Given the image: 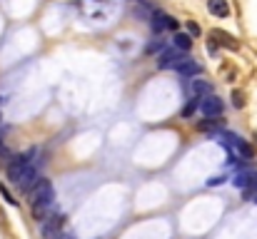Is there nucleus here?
Returning a JSON list of instances; mask_svg holds the SVG:
<instances>
[{
    "label": "nucleus",
    "mask_w": 257,
    "mask_h": 239,
    "mask_svg": "<svg viewBox=\"0 0 257 239\" xmlns=\"http://www.w3.org/2000/svg\"><path fill=\"white\" fill-rule=\"evenodd\" d=\"M30 204H33V214H35V219H45L48 217V207L55 202V189H53V182L50 179H40L30 192Z\"/></svg>",
    "instance_id": "obj_1"
},
{
    "label": "nucleus",
    "mask_w": 257,
    "mask_h": 239,
    "mask_svg": "<svg viewBox=\"0 0 257 239\" xmlns=\"http://www.w3.org/2000/svg\"><path fill=\"white\" fill-rule=\"evenodd\" d=\"M63 224H65V214H60V212L48 214L40 222V234H43V239H58L60 232H63Z\"/></svg>",
    "instance_id": "obj_2"
},
{
    "label": "nucleus",
    "mask_w": 257,
    "mask_h": 239,
    "mask_svg": "<svg viewBox=\"0 0 257 239\" xmlns=\"http://www.w3.org/2000/svg\"><path fill=\"white\" fill-rule=\"evenodd\" d=\"M33 162L28 157H23V155H15V157L8 162V179L13 182V184H20V179H23V174L28 172V167H30Z\"/></svg>",
    "instance_id": "obj_3"
},
{
    "label": "nucleus",
    "mask_w": 257,
    "mask_h": 239,
    "mask_svg": "<svg viewBox=\"0 0 257 239\" xmlns=\"http://www.w3.org/2000/svg\"><path fill=\"white\" fill-rule=\"evenodd\" d=\"M197 110H200L205 117H220V115H222V110H225V105H222V100H220V97L207 95V97H202V100H200Z\"/></svg>",
    "instance_id": "obj_4"
},
{
    "label": "nucleus",
    "mask_w": 257,
    "mask_h": 239,
    "mask_svg": "<svg viewBox=\"0 0 257 239\" xmlns=\"http://www.w3.org/2000/svg\"><path fill=\"white\" fill-rule=\"evenodd\" d=\"M180 28V23L168 15V13H163V10H155L153 13V30L155 33H165V30H177Z\"/></svg>",
    "instance_id": "obj_5"
},
{
    "label": "nucleus",
    "mask_w": 257,
    "mask_h": 239,
    "mask_svg": "<svg viewBox=\"0 0 257 239\" xmlns=\"http://www.w3.org/2000/svg\"><path fill=\"white\" fill-rule=\"evenodd\" d=\"M187 55H182L180 50H165L158 55V68L160 70H177V65L185 60Z\"/></svg>",
    "instance_id": "obj_6"
},
{
    "label": "nucleus",
    "mask_w": 257,
    "mask_h": 239,
    "mask_svg": "<svg viewBox=\"0 0 257 239\" xmlns=\"http://www.w3.org/2000/svg\"><path fill=\"white\" fill-rule=\"evenodd\" d=\"M232 184H235L237 189H242V192L257 189V172H252V169H242V172L232 179Z\"/></svg>",
    "instance_id": "obj_7"
},
{
    "label": "nucleus",
    "mask_w": 257,
    "mask_h": 239,
    "mask_svg": "<svg viewBox=\"0 0 257 239\" xmlns=\"http://www.w3.org/2000/svg\"><path fill=\"white\" fill-rule=\"evenodd\" d=\"M190 97H197V100H202V97H207V95H212V85L207 82V80H190Z\"/></svg>",
    "instance_id": "obj_8"
},
{
    "label": "nucleus",
    "mask_w": 257,
    "mask_h": 239,
    "mask_svg": "<svg viewBox=\"0 0 257 239\" xmlns=\"http://www.w3.org/2000/svg\"><path fill=\"white\" fill-rule=\"evenodd\" d=\"M40 179H43V177H40L38 167H35V164H30V167H28V172L23 174V179H20V184H18V187H23L25 192H30V189H33V187H35Z\"/></svg>",
    "instance_id": "obj_9"
},
{
    "label": "nucleus",
    "mask_w": 257,
    "mask_h": 239,
    "mask_svg": "<svg viewBox=\"0 0 257 239\" xmlns=\"http://www.w3.org/2000/svg\"><path fill=\"white\" fill-rule=\"evenodd\" d=\"M177 73H180L182 78H197V75L202 73V68H200L192 58H185V60L177 65Z\"/></svg>",
    "instance_id": "obj_10"
},
{
    "label": "nucleus",
    "mask_w": 257,
    "mask_h": 239,
    "mask_svg": "<svg viewBox=\"0 0 257 239\" xmlns=\"http://www.w3.org/2000/svg\"><path fill=\"white\" fill-rule=\"evenodd\" d=\"M207 10L215 18H227L230 15V3L227 0H207Z\"/></svg>",
    "instance_id": "obj_11"
},
{
    "label": "nucleus",
    "mask_w": 257,
    "mask_h": 239,
    "mask_svg": "<svg viewBox=\"0 0 257 239\" xmlns=\"http://www.w3.org/2000/svg\"><path fill=\"white\" fill-rule=\"evenodd\" d=\"M212 40H217L220 45H225V48H230V50H237L240 48V43L230 35V33H222V30H212V35H210Z\"/></svg>",
    "instance_id": "obj_12"
},
{
    "label": "nucleus",
    "mask_w": 257,
    "mask_h": 239,
    "mask_svg": "<svg viewBox=\"0 0 257 239\" xmlns=\"http://www.w3.org/2000/svg\"><path fill=\"white\" fill-rule=\"evenodd\" d=\"M172 45H175V50H180V53L185 50V53H187V50L192 48V38H190V35H185V33H175Z\"/></svg>",
    "instance_id": "obj_13"
},
{
    "label": "nucleus",
    "mask_w": 257,
    "mask_h": 239,
    "mask_svg": "<svg viewBox=\"0 0 257 239\" xmlns=\"http://www.w3.org/2000/svg\"><path fill=\"white\" fill-rule=\"evenodd\" d=\"M220 120H215V117H210V120H205V122H197V127L200 130H205V132H212V130H220Z\"/></svg>",
    "instance_id": "obj_14"
},
{
    "label": "nucleus",
    "mask_w": 257,
    "mask_h": 239,
    "mask_svg": "<svg viewBox=\"0 0 257 239\" xmlns=\"http://www.w3.org/2000/svg\"><path fill=\"white\" fill-rule=\"evenodd\" d=\"M168 48H165V40H155V43H150L148 45V55H155V53H165Z\"/></svg>",
    "instance_id": "obj_15"
},
{
    "label": "nucleus",
    "mask_w": 257,
    "mask_h": 239,
    "mask_svg": "<svg viewBox=\"0 0 257 239\" xmlns=\"http://www.w3.org/2000/svg\"><path fill=\"white\" fill-rule=\"evenodd\" d=\"M197 105H200V100H197V97H190V102L182 107V117H190V115L197 110Z\"/></svg>",
    "instance_id": "obj_16"
},
{
    "label": "nucleus",
    "mask_w": 257,
    "mask_h": 239,
    "mask_svg": "<svg viewBox=\"0 0 257 239\" xmlns=\"http://www.w3.org/2000/svg\"><path fill=\"white\" fill-rule=\"evenodd\" d=\"M232 105H235V107H242V105H245V97H242V92H237V90L232 92Z\"/></svg>",
    "instance_id": "obj_17"
},
{
    "label": "nucleus",
    "mask_w": 257,
    "mask_h": 239,
    "mask_svg": "<svg viewBox=\"0 0 257 239\" xmlns=\"http://www.w3.org/2000/svg\"><path fill=\"white\" fill-rule=\"evenodd\" d=\"M0 194H3V199H5L8 204H18V199H13V194H10V192L3 187V184H0Z\"/></svg>",
    "instance_id": "obj_18"
},
{
    "label": "nucleus",
    "mask_w": 257,
    "mask_h": 239,
    "mask_svg": "<svg viewBox=\"0 0 257 239\" xmlns=\"http://www.w3.org/2000/svg\"><path fill=\"white\" fill-rule=\"evenodd\" d=\"M225 179H227V177H220V174H217V177H210V179H207V187H217V184H222Z\"/></svg>",
    "instance_id": "obj_19"
},
{
    "label": "nucleus",
    "mask_w": 257,
    "mask_h": 239,
    "mask_svg": "<svg viewBox=\"0 0 257 239\" xmlns=\"http://www.w3.org/2000/svg\"><path fill=\"white\" fill-rule=\"evenodd\" d=\"M187 30H190V35H200V28L195 23H187Z\"/></svg>",
    "instance_id": "obj_20"
},
{
    "label": "nucleus",
    "mask_w": 257,
    "mask_h": 239,
    "mask_svg": "<svg viewBox=\"0 0 257 239\" xmlns=\"http://www.w3.org/2000/svg\"><path fill=\"white\" fill-rule=\"evenodd\" d=\"M133 3H148V0H133Z\"/></svg>",
    "instance_id": "obj_21"
}]
</instances>
